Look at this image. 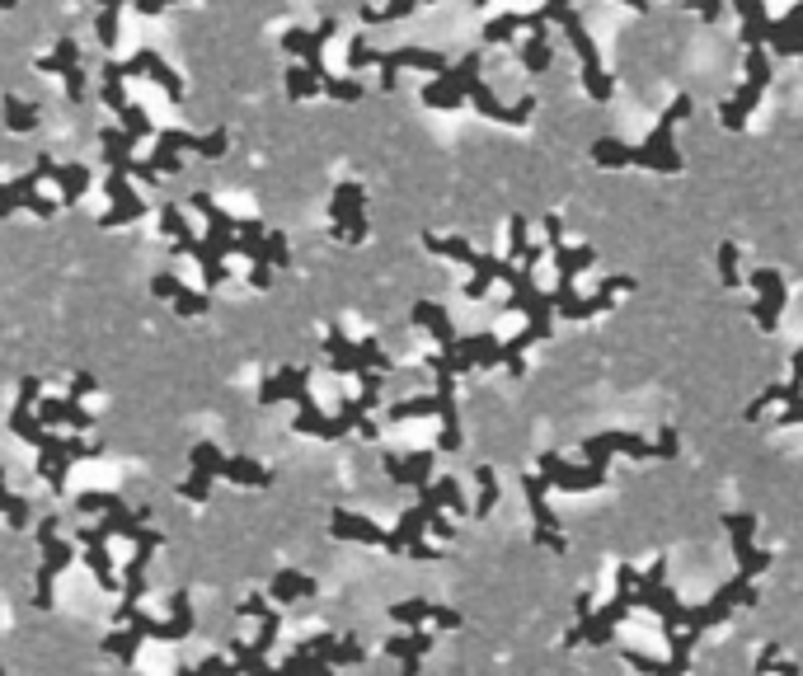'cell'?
I'll use <instances>...</instances> for the list:
<instances>
[{"label": "cell", "mask_w": 803, "mask_h": 676, "mask_svg": "<svg viewBox=\"0 0 803 676\" xmlns=\"http://www.w3.org/2000/svg\"><path fill=\"white\" fill-rule=\"evenodd\" d=\"M691 113V94H677L672 104H667V113L658 118V127L649 132V141L644 146H634V165L639 169H663V174H677L681 169V155L677 146H672V132H677V123Z\"/></svg>", "instance_id": "obj_1"}, {"label": "cell", "mask_w": 803, "mask_h": 676, "mask_svg": "<svg viewBox=\"0 0 803 676\" xmlns=\"http://www.w3.org/2000/svg\"><path fill=\"white\" fill-rule=\"evenodd\" d=\"M611 456H630V461H649L658 456V446L639 432H597L583 442V461L587 465H611Z\"/></svg>", "instance_id": "obj_2"}, {"label": "cell", "mask_w": 803, "mask_h": 676, "mask_svg": "<svg viewBox=\"0 0 803 676\" xmlns=\"http://www.w3.org/2000/svg\"><path fill=\"white\" fill-rule=\"evenodd\" d=\"M724 526H728V536H733V554H738V578H757V573L771 569V550H757V545H752V531H757V517H752V512H728Z\"/></svg>", "instance_id": "obj_3"}, {"label": "cell", "mask_w": 803, "mask_h": 676, "mask_svg": "<svg viewBox=\"0 0 803 676\" xmlns=\"http://www.w3.org/2000/svg\"><path fill=\"white\" fill-rule=\"evenodd\" d=\"M752 287H757L752 320H757L761 334H775V329H780V315H785V277L775 273V268H757V273H752Z\"/></svg>", "instance_id": "obj_4"}, {"label": "cell", "mask_w": 803, "mask_h": 676, "mask_svg": "<svg viewBox=\"0 0 803 676\" xmlns=\"http://www.w3.org/2000/svg\"><path fill=\"white\" fill-rule=\"evenodd\" d=\"M541 479L555 484V489L583 493V489H602L606 484V465H569L564 456H541Z\"/></svg>", "instance_id": "obj_5"}, {"label": "cell", "mask_w": 803, "mask_h": 676, "mask_svg": "<svg viewBox=\"0 0 803 676\" xmlns=\"http://www.w3.org/2000/svg\"><path fill=\"white\" fill-rule=\"evenodd\" d=\"M522 489H526V503H531V517H536V540L550 545V550H564V536H559L555 512H550V503H545V489H550V484H545L541 475H531Z\"/></svg>", "instance_id": "obj_6"}, {"label": "cell", "mask_w": 803, "mask_h": 676, "mask_svg": "<svg viewBox=\"0 0 803 676\" xmlns=\"http://www.w3.org/2000/svg\"><path fill=\"white\" fill-rule=\"evenodd\" d=\"M761 94H766V85L747 76V85H742L733 99H724V104H719V123H724L728 132H742V127H747V113L761 104Z\"/></svg>", "instance_id": "obj_7"}, {"label": "cell", "mask_w": 803, "mask_h": 676, "mask_svg": "<svg viewBox=\"0 0 803 676\" xmlns=\"http://www.w3.org/2000/svg\"><path fill=\"white\" fill-rule=\"evenodd\" d=\"M390 620H400V625H423V620H437L442 630H456V625H461V615L447 611V606H433V601H400V606H390Z\"/></svg>", "instance_id": "obj_8"}, {"label": "cell", "mask_w": 803, "mask_h": 676, "mask_svg": "<svg viewBox=\"0 0 803 676\" xmlns=\"http://www.w3.org/2000/svg\"><path fill=\"white\" fill-rule=\"evenodd\" d=\"M433 644H437L433 630H414V634H400V639H390L386 653H390V658H404V662H418Z\"/></svg>", "instance_id": "obj_9"}, {"label": "cell", "mask_w": 803, "mask_h": 676, "mask_svg": "<svg viewBox=\"0 0 803 676\" xmlns=\"http://www.w3.org/2000/svg\"><path fill=\"white\" fill-rule=\"evenodd\" d=\"M555 254V268H559V277H578V273H587L592 263H597V249L592 245H578V249H550Z\"/></svg>", "instance_id": "obj_10"}, {"label": "cell", "mask_w": 803, "mask_h": 676, "mask_svg": "<svg viewBox=\"0 0 803 676\" xmlns=\"http://www.w3.org/2000/svg\"><path fill=\"white\" fill-rule=\"evenodd\" d=\"M592 160L602 169H625V165H634V146H625V141H616V137H602V141H592Z\"/></svg>", "instance_id": "obj_11"}, {"label": "cell", "mask_w": 803, "mask_h": 676, "mask_svg": "<svg viewBox=\"0 0 803 676\" xmlns=\"http://www.w3.org/2000/svg\"><path fill=\"white\" fill-rule=\"evenodd\" d=\"M273 597L278 601H292V597H315V583H310L306 573H278V583H273Z\"/></svg>", "instance_id": "obj_12"}, {"label": "cell", "mask_w": 803, "mask_h": 676, "mask_svg": "<svg viewBox=\"0 0 803 676\" xmlns=\"http://www.w3.org/2000/svg\"><path fill=\"white\" fill-rule=\"evenodd\" d=\"M719 282H724L728 292H738V287H742V273H738V245H733V240H724V245H719Z\"/></svg>", "instance_id": "obj_13"}, {"label": "cell", "mask_w": 803, "mask_h": 676, "mask_svg": "<svg viewBox=\"0 0 803 676\" xmlns=\"http://www.w3.org/2000/svg\"><path fill=\"white\" fill-rule=\"evenodd\" d=\"M522 62H526V71H531V76H545V71H550V43H545V33H536V38L526 43Z\"/></svg>", "instance_id": "obj_14"}, {"label": "cell", "mask_w": 803, "mask_h": 676, "mask_svg": "<svg viewBox=\"0 0 803 676\" xmlns=\"http://www.w3.org/2000/svg\"><path fill=\"white\" fill-rule=\"evenodd\" d=\"M494 503H498V475L489 470V465H484V470H479V503H475V512L484 517V512H489Z\"/></svg>", "instance_id": "obj_15"}, {"label": "cell", "mask_w": 803, "mask_h": 676, "mask_svg": "<svg viewBox=\"0 0 803 676\" xmlns=\"http://www.w3.org/2000/svg\"><path fill=\"white\" fill-rule=\"evenodd\" d=\"M653 446H658V456H663V461H672V456H677V428H663Z\"/></svg>", "instance_id": "obj_16"}, {"label": "cell", "mask_w": 803, "mask_h": 676, "mask_svg": "<svg viewBox=\"0 0 803 676\" xmlns=\"http://www.w3.org/2000/svg\"><path fill=\"white\" fill-rule=\"evenodd\" d=\"M785 404H789V409L780 414V423H803V395H799V400H785Z\"/></svg>", "instance_id": "obj_17"}, {"label": "cell", "mask_w": 803, "mask_h": 676, "mask_svg": "<svg viewBox=\"0 0 803 676\" xmlns=\"http://www.w3.org/2000/svg\"><path fill=\"white\" fill-rule=\"evenodd\" d=\"M625 5H630V10H649V0H625Z\"/></svg>", "instance_id": "obj_18"}, {"label": "cell", "mask_w": 803, "mask_h": 676, "mask_svg": "<svg viewBox=\"0 0 803 676\" xmlns=\"http://www.w3.org/2000/svg\"><path fill=\"white\" fill-rule=\"evenodd\" d=\"M799 62H803V57H799Z\"/></svg>", "instance_id": "obj_19"}]
</instances>
